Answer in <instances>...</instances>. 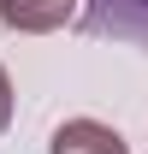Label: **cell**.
Instances as JSON below:
<instances>
[{
	"instance_id": "2",
	"label": "cell",
	"mask_w": 148,
	"mask_h": 154,
	"mask_svg": "<svg viewBox=\"0 0 148 154\" xmlns=\"http://www.w3.org/2000/svg\"><path fill=\"white\" fill-rule=\"evenodd\" d=\"M77 12V0H0V24L18 36H48Z\"/></svg>"
},
{
	"instance_id": "1",
	"label": "cell",
	"mask_w": 148,
	"mask_h": 154,
	"mask_svg": "<svg viewBox=\"0 0 148 154\" xmlns=\"http://www.w3.org/2000/svg\"><path fill=\"white\" fill-rule=\"evenodd\" d=\"M83 30L148 48V0H83Z\"/></svg>"
},
{
	"instance_id": "3",
	"label": "cell",
	"mask_w": 148,
	"mask_h": 154,
	"mask_svg": "<svg viewBox=\"0 0 148 154\" xmlns=\"http://www.w3.org/2000/svg\"><path fill=\"white\" fill-rule=\"evenodd\" d=\"M54 154H125V142L101 119H65L54 131Z\"/></svg>"
},
{
	"instance_id": "4",
	"label": "cell",
	"mask_w": 148,
	"mask_h": 154,
	"mask_svg": "<svg viewBox=\"0 0 148 154\" xmlns=\"http://www.w3.org/2000/svg\"><path fill=\"white\" fill-rule=\"evenodd\" d=\"M6 119H12V77L0 71V131H6Z\"/></svg>"
}]
</instances>
